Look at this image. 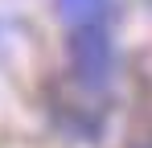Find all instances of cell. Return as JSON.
Instances as JSON below:
<instances>
[{
  "label": "cell",
  "instance_id": "obj_1",
  "mask_svg": "<svg viewBox=\"0 0 152 148\" xmlns=\"http://www.w3.org/2000/svg\"><path fill=\"white\" fill-rule=\"evenodd\" d=\"M111 0H58V17L66 29L78 25H111Z\"/></svg>",
  "mask_w": 152,
  "mask_h": 148
},
{
  "label": "cell",
  "instance_id": "obj_2",
  "mask_svg": "<svg viewBox=\"0 0 152 148\" xmlns=\"http://www.w3.org/2000/svg\"><path fill=\"white\" fill-rule=\"evenodd\" d=\"M140 148H152V144H140Z\"/></svg>",
  "mask_w": 152,
  "mask_h": 148
}]
</instances>
